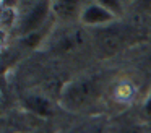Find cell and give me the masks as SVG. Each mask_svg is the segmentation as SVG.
<instances>
[{
  "instance_id": "6da1fadb",
  "label": "cell",
  "mask_w": 151,
  "mask_h": 133,
  "mask_svg": "<svg viewBox=\"0 0 151 133\" xmlns=\"http://www.w3.org/2000/svg\"><path fill=\"white\" fill-rule=\"evenodd\" d=\"M99 96L98 81L93 78H81V80L70 81L65 84L60 94V102L68 110H81L93 104Z\"/></svg>"
},
{
  "instance_id": "7a4b0ae2",
  "label": "cell",
  "mask_w": 151,
  "mask_h": 133,
  "mask_svg": "<svg viewBox=\"0 0 151 133\" xmlns=\"http://www.w3.org/2000/svg\"><path fill=\"white\" fill-rule=\"evenodd\" d=\"M117 15L107 8L102 2H94L85 5L80 13V21L85 26H93V28H104V26H111L115 21Z\"/></svg>"
},
{
  "instance_id": "3957f363",
  "label": "cell",
  "mask_w": 151,
  "mask_h": 133,
  "mask_svg": "<svg viewBox=\"0 0 151 133\" xmlns=\"http://www.w3.org/2000/svg\"><path fill=\"white\" fill-rule=\"evenodd\" d=\"M49 13H52V10H50V5L47 2H41V3H37V5H34L33 8L29 10V13L26 15V18L23 19L21 32L26 34V36L36 34L37 29H41L42 23L46 21Z\"/></svg>"
},
{
  "instance_id": "277c9868",
  "label": "cell",
  "mask_w": 151,
  "mask_h": 133,
  "mask_svg": "<svg viewBox=\"0 0 151 133\" xmlns=\"http://www.w3.org/2000/svg\"><path fill=\"white\" fill-rule=\"evenodd\" d=\"M124 34L120 29H115L112 26H104L99 28L98 32V45L102 54L112 55L124 45Z\"/></svg>"
},
{
  "instance_id": "5b68a950",
  "label": "cell",
  "mask_w": 151,
  "mask_h": 133,
  "mask_svg": "<svg viewBox=\"0 0 151 133\" xmlns=\"http://www.w3.org/2000/svg\"><path fill=\"white\" fill-rule=\"evenodd\" d=\"M81 8L83 6H80L78 2H54V3H50L52 13L63 19H70L73 16H78L80 18Z\"/></svg>"
},
{
  "instance_id": "8992f818",
  "label": "cell",
  "mask_w": 151,
  "mask_h": 133,
  "mask_svg": "<svg viewBox=\"0 0 151 133\" xmlns=\"http://www.w3.org/2000/svg\"><path fill=\"white\" fill-rule=\"evenodd\" d=\"M81 44V32L80 31H67L65 34H62L57 41V49L60 52L70 50V49L76 47Z\"/></svg>"
},
{
  "instance_id": "52a82bcc",
  "label": "cell",
  "mask_w": 151,
  "mask_h": 133,
  "mask_svg": "<svg viewBox=\"0 0 151 133\" xmlns=\"http://www.w3.org/2000/svg\"><path fill=\"white\" fill-rule=\"evenodd\" d=\"M26 106L28 109H31L33 112L41 114V115H47L50 114V104L46 97L37 96V94H31L26 97Z\"/></svg>"
},
{
  "instance_id": "ba28073f",
  "label": "cell",
  "mask_w": 151,
  "mask_h": 133,
  "mask_svg": "<svg viewBox=\"0 0 151 133\" xmlns=\"http://www.w3.org/2000/svg\"><path fill=\"white\" fill-rule=\"evenodd\" d=\"M72 133H104V128H102L99 123H86V125H81Z\"/></svg>"
},
{
  "instance_id": "9c48e42d",
  "label": "cell",
  "mask_w": 151,
  "mask_h": 133,
  "mask_svg": "<svg viewBox=\"0 0 151 133\" xmlns=\"http://www.w3.org/2000/svg\"><path fill=\"white\" fill-rule=\"evenodd\" d=\"M146 112H148V115H151V97H150V101L146 102Z\"/></svg>"
}]
</instances>
